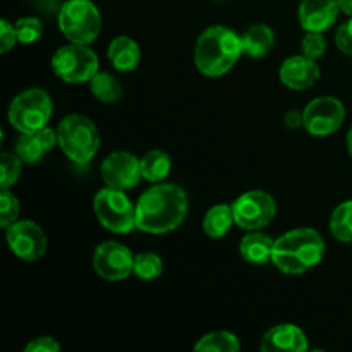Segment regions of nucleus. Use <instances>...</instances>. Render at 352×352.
<instances>
[{"label":"nucleus","mask_w":352,"mask_h":352,"mask_svg":"<svg viewBox=\"0 0 352 352\" xmlns=\"http://www.w3.org/2000/svg\"><path fill=\"white\" fill-rule=\"evenodd\" d=\"M188 208V195L181 186L157 184L138 199L136 229L157 236L172 232L184 222Z\"/></svg>","instance_id":"obj_1"},{"label":"nucleus","mask_w":352,"mask_h":352,"mask_svg":"<svg viewBox=\"0 0 352 352\" xmlns=\"http://www.w3.org/2000/svg\"><path fill=\"white\" fill-rule=\"evenodd\" d=\"M325 254L322 234L311 227L289 230L275 239L272 263L285 275H301L311 270Z\"/></svg>","instance_id":"obj_2"},{"label":"nucleus","mask_w":352,"mask_h":352,"mask_svg":"<svg viewBox=\"0 0 352 352\" xmlns=\"http://www.w3.org/2000/svg\"><path fill=\"white\" fill-rule=\"evenodd\" d=\"M244 54L243 38L226 26H210L198 36L195 64L206 78H220L236 65Z\"/></svg>","instance_id":"obj_3"},{"label":"nucleus","mask_w":352,"mask_h":352,"mask_svg":"<svg viewBox=\"0 0 352 352\" xmlns=\"http://www.w3.org/2000/svg\"><path fill=\"white\" fill-rule=\"evenodd\" d=\"M57 138L65 157L78 165L89 164L100 148L98 127L81 113L64 117L57 126Z\"/></svg>","instance_id":"obj_4"},{"label":"nucleus","mask_w":352,"mask_h":352,"mask_svg":"<svg viewBox=\"0 0 352 352\" xmlns=\"http://www.w3.org/2000/svg\"><path fill=\"white\" fill-rule=\"evenodd\" d=\"M58 28L71 43L89 45L102 31V14L91 0H67L58 10Z\"/></svg>","instance_id":"obj_5"},{"label":"nucleus","mask_w":352,"mask_h":352,"mask_svg":"<svg viewBox=\"0 0 352 352\" xmlns=\"http://www.w3.org/2000/svg\"><path fill=\"white\" fill-rule=\"evenodd\" d=\"M54 112L50 95L41 88H30L21 91L10 102L9 124L21 134H33L43 129Z\"/></svg>","instance_id":"obj_6"},{"label":"nucleus","mask_w":352,"mask_h":352,"mask_svg":"<svg viewBox=\"0 0 352 352\" xmlns=\"http://www.w3.org/2000/svg\"><path fill=\"white\" fill-rule=\"evenodd\" d=\"M93 212L110 232L129 234L136 229V206L120 189H100L93 198Z\"/></svg>","instance_id":"obj_7"},{"label":"nucleus","mask_w":352,"mask_h":352,"mask_svg":"<svg viewBox=\"0 0 352 352\" xmlns=\"http://www.w3.org/2000/svg\"><path fill=\"white\" fill-rule=\"evenodd\" d=\"M52 69L69 85L89 82V79L98 72V55L88 45H64L52 57Z\"/></svg>","instance_id":"obj_8"},{"label":"nucleus","mask_w":352,"mask_h":352,"mask_svg":"<svg viewBox=\"0 0 352 352\" xmlns=\"http://www.w3.org/2000/svg\"><path fill=\"white\" fill-rule=\"evenodd\" d=\"M236 226L244 230H261L277 215V203L265 191H248L232 203Z\"/></svg>","instance_id":"obj_9"},{"label":"nucleus","mask_w":352,"mask_h":352,"mask_svg":"<svg viewBox=\"0 0 352 352\" xmlns=\"http://www.w3.org/2000/svg\"><path fill=\"white\" fill-rule=\"evenodd\" d=\"M346 109L336 96H320L311 100L302 112V126L311 136H330L342 126Z\"/></svg>","instance_id":"obj_10"},{"label":"nucleus","mask_w":352,"mask_h":352,"mask_svg":"<svg viewBox=\"0 0 352 352\" xmlns=\"http://www.w3.org/2000/svg\"><path fill=\"white\" fill-rule=\"evenodd\" d=\"M93 268L105 280H124L133 274L134 254L117 241H105L95 248Z\"/></svg>","instance_id":"obj_11"},{"label":"nucleus","mask_w":352,"mask_h":352,"mask_svg":"<svg viewBox=\"0 0 352 352\" xmlns=\"http://www.w3.org/2000/svg\"><path fill=\"white\" fill-rule=\"evenodd\" d=\"M7 244L14 256L23 261H36L47 251V236L38 223L31 220L14 222L6 229Z\"/></svg>","instance_id":"obj_12"},{"label":"nucleus","mask_w":352,"mask_h":352,"mask_svg":"<svg viewBox=\"0 0 352 352\" xmlns=\"http://www.w3.org/2000/svg\"><path fill=\"white\" fill-rule=\"evenodd\" d=\"M100 174H102L107 188L120 189V191L136 188L140 179L143 177L140 160L129 151H113V153H110L102 162Z\"/></svg>","instance_id":"obj_13"},{"label":"nucleus","mask_w":352,"mask_h":352,"mask_svg":"<svg viewBox=\"0 0 352 352\" xmlns=\"http://www.w3.org/2000/svg\"><path fill=\"white\" fill-rule=\"evenodd\" d=\"M340 12L339 0H302L299 3V24L306 31L330 30Z\"/></svg>","instance_id":"obj_14"},{"label":"nucleus","mask_w":352,"mask_h":352,"mask_svg":"<svg viewBox=\"0 0 352 352\" xmlns=\"http://www.w3.org/2000/svg\"><path fill=\"white\" fill-rule=\"evenodd\" d=\"M278 76L287 88L302 91V89L311 88L318 81L320 67L315 58H309L306 55H294L282 62Z\"/></svg>","instance_id":"obj_15"},{"label":"nucleus","mask_w":352,"mask_h":352,"mask_svg":"<svg viewBox=\"0 0 352 352\" xmlns=\"http://www.w3.org/2000/svg\"><path fill=\"white\" fill-rule=\"evenodd\" d=\"M308 349L309 344L306 333L299 327L292 325V323H282V325L270 329L265 333L260 344V351L263 352H305Z\"/></svg>","instance_id":"obj_16"},{"label":"nucleus","mask_w":352,"mask_h":352,"mask_svg":"<svg viewBox=\"0 0 352 352\" xmlns=\"http://www.w3.org/2000/svg\"><path fill=\"white\" fill-rule=\"evenodd\" d=\"M55 144H58L57 131L45 126L33 134H21L16 141V153L24 164H36Z\"/></svg>","instance_id":"obj_17"},{"label":"nucleus","mask_w":352,"mask_h":352,"mask_svg":"<svg viewBox=\"0 0 352 352\" xmlns=\"http://www.w3.org/2000/svg\"><path fill=\"white\" fill-rule=\"evenodd\" d=\"M110 64L120 72H131L140 65L141 48L131 36H117L110 41L107 50Z\"/></svg>","instance_id":"obj_18"},{"label":"nucleus","mask_w":352,"mask_h":352,"mask_svg":"<svg viewBox=\"0 0 352 352\" xmlns=\"http://www.w3.org/2000/svg\"><path fill=\"white\" fill-rule=\"evenodd\" d=\"M275 241L260 230H248L246 236L241 239L239 251L243 260L253 265H265L272 261Z\"/></svg>","instance_id":"obj_19"},{"label":"nucleus","mask_w":352,"mask_h":352,"mask_svg":"<svg viewBox=\"0 0 352 352\" xmlns=\"http://www.w3.org/2000/svg\"><path fill=\"white\" fill-rule=\"evenodd\" d=\"M241 38H243L244 54H248L253 58H260L270 54L275 43L274 31H272L270 26L263 23L253 24Z\"/></svg>","instance_id":"obj_20"},{"label":"nucleus","mask_w":352,"mask_h":352,"mask_svg":"<svg viewBox=\"0 0 352 352\" xmlns=\"http://www.w3.org/2000/svg\"><path fill=\"white\" fill-rule=\"evenodd\" d=\"M232 223H236L232 205L222 203V205H215L206 212L205 219H203V230H205L206 236L220 239L229 232Z\"/></svg>","instance_id":"obj_21"},{"label":"nucleus","mask_w":352,"mask_h":352,"mask_svg":"<svg viewBox=\"0 0 352 352\" xmlns=\"http://www.w3.org/2000/svg\"><path fill=\"white\" fill-rule=\"evenodd\" d=\"M141 175L148 182H162L172 168V160L168 153L162 150H151L140 160Z\"/></svg>","instance_id":"obj_22"},{"label":"nucleus","mask_w":352,"mask_h":352,"mask_svg":"<svg viewBox=\"0 0 352 352\" xmlns=\"http://www.w3.org/2000/svg\"><path fill=\"white\" fill-rule=\"evenodd\" d=\"M89 89H91V95L103 103H116L122 96V86L119 79L109 72H96L89 79Z\"/></svg>","instance_id":"obj_23"},{"label":"nucleus","mask_w":352,"mask_h":352,"mask_svg":"<svg viewBox=\"0 0 352 352\" xmlns=\"http://www.w3.org/2000/svg\"><path fill=\"white\" fill-rule=\"evenodd\" d=\"M195 351L198 352H237L241 351L239 339L234 333L226 332V330H219V332H212L203 336L201 339L196 342Z\"/></svg>","instance_id":"obj_24"},{"label":"nucleus","mask_w":352,"mask_h":352,"mask_svg":"<svg viewBox=\"0 0 352 352\" xmlns=\"http://www.w3.org/2000/svg\"><path fill=\"white\" fill-rule=\"evenodd\" d=\"M330 232L340 243H352V199L340 203L330 217Z\"/></svg>","instance_id":"obj_25"},{"label":"nucleus","mask_w":352,"mask_h":352,"mask_svg":"<svg viewBox=\"0 0 352 352\" xmlns=\"http://www.w3.org/2000/svg\"><path fill=\"white\" fill-rule=\"evenodd\" d=\"M164 272V261L158 254L151 253V251H144V253L134 254V268L133 274L141 280H153L158 278Z\"/></svg>","instance_id":"obj_26"},{"label":"nucleus","mask_w":352,"mask_h":352,"mask_svg":"<svg viewBox=\"0 0 352 352\" xmlns=\"http://www.w3.org/2000/svg\"><path fill=\"white\" fill-rule=\"evenodd\" d=\"M24 162L17 157V153H2L0 155V186L2 189H9L19 179L23 172Z\"/></svg>","instance_id":"obj_27"},{"label":"nucleus","mask_w":352,"mask_h":352,"mask_svg":"<svg viewBox=\"0 0 352 352\" xmlns=\"http://www.w3.org/2000/svg\"><path fill=\"white\" fill-rule=\"evenodd\" d=\"M14 28H16L17 33V41L23 45H31L34 41H38L43 34V24L38 17L26 16L21 17L14 23Z\"/></svg>","instance_id":"obj_28"},{"label":"nucleus","mask_w":352,"mask_h":352,"mask_svg":"<svg viewBox=\"0 0 352 352\" xmlns=\"http://www.w3.org/2000/svg\"><path fill=\"white\" fill-rule=\"evenodd\" d=\"M19 210V201H17L16 195L10 192L9 189H2V192H0V226L3 229L17 222Z\"/></svg>","instance_id":"obj_29"},{"label":"nucleus","mask_w":352,"mask_h":352,"mask_svg":"<svg viewBox=\"0 0 352 352\" xmlns=\"http://www.w3.org/2000/svg\"><path fill=\"white\" fill-rule=\"evenodd\" d=\"M301 50L302 55L309 58H320L327 50V40L323 36V33H318V31H308L306 36L302 38L301 41Z\"/></svg>","instance_id":"obj_30"},{"label":"nucleus","mask_w":352,"mask_h":352,"mask_svg":"<svg viewBox=\"0 0 352 352\" xmlns=\"http://www.w3.org/2000/svg\"><path fill=\"white\" fill-rule=\"evenodd\" d=\"M336 45L342 54L352 57V17L339 26L336 33Z\"/></svg>","instance_id":"obj_31"},{"label":"nucleus","mask_w":352,"mask_h":352,"mask_svg":"<svg viewBox=\"0 0 352 352\" xmlns=\"http://www.w3.org/2000/svg\"><path fill=\"white\" fill-rule=\"evenodd\" d=\"M16 41L17 33L14 24H10L7 19L0 21V48H2V54H7L16 45Z\"/></svg>","instance_id":"obj_32"},{"label":"nucleus","mask_w":352,"mask_h":352,"mask_svg":"<svg viewBox=\"0 0 352 352\" xmlns=\"http://www.w3.org/2000/svg\"><path fill=\"white\" fill-rule=\"evenodd\" d=\"M26 352H58L60 351V346H58L57 340L54 337H38L33 342L28 344L24 347Z\"/></svg>","instance_id":"obj_33"},{"label":"nucleus","mask_w":352,"mask_h":352,"mask_svg":"<svg viewBox=\"0 0 352 352\" xmlns=\"http://www.w3.org/2000/svg\"><path fill=\"white\" fill-rule=\"evenodd\" d=\"M302 124V113L299 112H287L285 113V126L291 127V129H296V127H299Z\"/></svg>","instance_id":"obj_34"},{"label":"nucleus","mask_w":352,"mask_h":352,"mask_svg":"<svg viewBox=\"0 0 352 352\" xmlns=\"http://www.w3.org/2000/svg\"><path fill=\"white\" fill-rule=\"evenodd\" d=\"M339 6L342 12H346L347 16L352 17V0H339Z\"/></svg>","instance_id":"obj_35"},{"label":"nucleus","mask_w":352,"mask_h":352,"mask_svg":"<svg viewBox=\"0 0 352 352\" xmlns=\"http://www.w3.org/2000/svg\"><path fill=\"white\" fill-rule=\"evenodd\" d=\"M347 150H349V155L352 158V126H351L349 133H347Z\"/></svg>","instance_id":"obj_36"}]
</instances>
